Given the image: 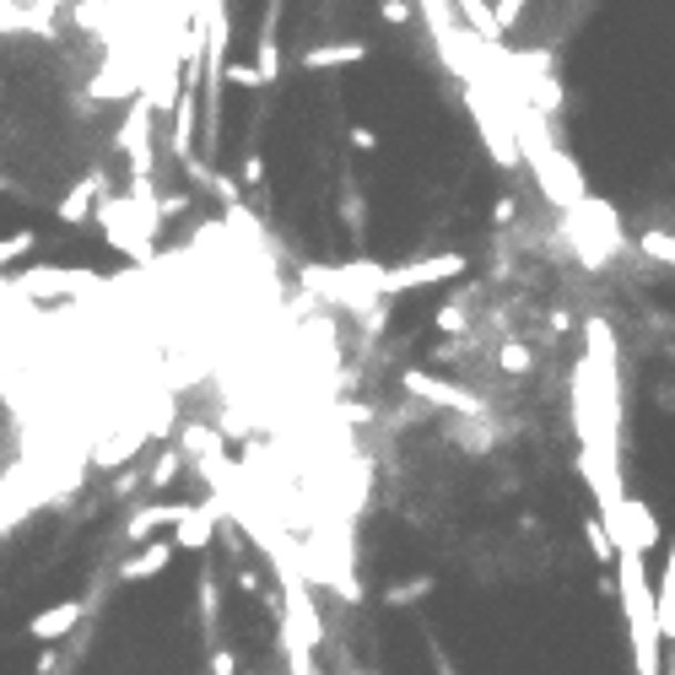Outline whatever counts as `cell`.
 Returning a JSON list of instances; mask_svg holds the SVG:
<instances>
[{
	"label": "cell",
	"mask_w": 675,
	"mask_h": 675,
	"mask_svg": "<svg viewBox=\"0 0 675 675\" xmlns=\"http://www.w3.org/2000/svg\"><path fill=\"white\" fill-rule=\"evenodd\" d=\"M616 594H622V616H627V643H633V671L637 675H665V637H659V611L648 590V567L637 551H616Z\"/></svg>",
	"instance_id": "obj_1"
},
{
	"label": "cell",
	"mask_w": 675,
	"mask_h": 675,
	"mask_svg": "<svg viewBox=\"0 0 675 675\" xmlns=\"http://www.w3.org/2000/svg\"><path fill=\"white\" fill-rule=\"evenodd\" d=\"M605 524V535H611V546L616 551H637V556H648V551L659 546V513L643 503V498H622V508L616 513H605L600 519Z\"/></svg>",
	"instance_id": "obj_2"
},
{
	"label": "cell",
	"mask_w": 675,
	"mask_h": 675,
	"mask_svg": "<svg viewBox=\"0 0 675 675\" xmlns=\"http://www.w3.org/2000/svg\"><path fill=\"white\" fill-rule=\"evenodd\" d=\"M654 611H659V637L675 643V541H671V551H665L659 584H654Z\"/></svg>",
	"instance_id": "obj_3"
},
{
	"label": "cell",
	"mask_w": 675,
	"mask_h": 675,
	"mask_svg": "<svg viewBox=\"0 0 675 675\" xmlns=\"http://www.w3.org/2000/svg\"><path fill=\"white\" fill-rule=\"evenodd\" d=\"M637 249L675 270V233H671V227H643V233H637Z\"/></svg>",
	"instance_id": "obj_4"
},
{
	"label": "cell",
	"mask_w": 675,
	"mask_h": 675,
	"mask_svg": "<svg viewBox=\"0 0 675 675\" xmlns=\"http://www.w3.org/2000/svg\"><path fill=\"white\" fill-rule=\"evenodd\" d=\"M71 622H76V605H54L49 616H39V622H33V637H60Z\"/></svg>",
	"instance_id": "obj_5"
},
{
	"label": "cell",
	"mask_w": 675,
	"mask_h": 675,
	"mask_svg": "<svg viewBox=\"0 0 675 675\" xmlns=\"http://www.w3.org/2000/svg\"><path fill=\"white\" fill-rule=\"evenodd\" d=\"M584 541H590V551L600 556V562H616V546H611V535H605V524H600V519L584 524Z\"/></svg>",
	"instance_id": "obj_6"
},
{
	"label": "cell",
	"mask_w": 675,
	"mask_h": 675,
	"mask_svg": "<svg viewBox=\"0 0 675 675\" xmlns=\"http://www.w3.org/2000/svg\"><path fill=\"white\" fill-rule=\"evenodd\" d=\"M665 675H675V665H665Z\"/></svg>",
	"instance_id": "obj_7"
}]
</instances>
